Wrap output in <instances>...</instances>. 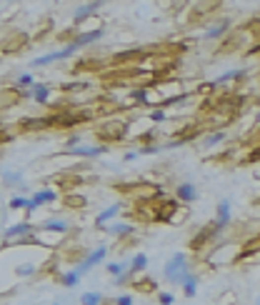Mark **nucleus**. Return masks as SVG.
Segmentation results:
<instances>
[{"label": "nucleus", "instance_id": "nucleus-14", "mask_svg": "<svg viewBox=\"0 0 260 305\" xmlns=\"http://www.w3.org/2000/svg\"><path fill=\"white\" fill-rule=\"evenodd\" d=\"M225 138H228V133H225V130H213V133L203 135L200 148H203V150H213V148H218V145L225 143Z\"/></svg>", "mask_w": 260, "mask_h": 305}, {"label": "nucleus", "instance_id": "nucleus-2", "mask_svg": "<svg viewBox=\"0 0 260 305\" xmlns=\"http://www.w3.org/2000/svg\"><path fill=\"white\" fill-rule=\"evenodd\" d=\"M230 215H233V205L228 198H220L218 208H215V220H213V228H215V235L220 238L225 233V228L230 225Z\"/></svg>", "mask_w": 260, "mask_h": 305}, {"label": "nucleus", "instance_id": "nucleus-9", "mask_svg": "<svg viewBox=\"0 0 260 305\" xmlns=\"http://www.w3.org/2000/svg\"><path fill=\"white\" fill-rule=\"evenodd\" d=\"M103 5H105V0H93V3H83V5H78L75 10H73V23L80 25L85 18H90L93 13H98Z\"/></svg>", "mask_w": 260, "mask_h": 305}, {"label": "nucleus", "instance_id": "nucleus-19", "mask_svg": "<svg viewBox=\"0 0 260 305\" xmlns=\"http://www.w3.org/2000/svg\"><path fill=\"white\" fill-rule=\"evenodd\" d=\"M148 263H150V258H148L145 253H135L130 258V275H138V273L148 270Z\"/></svg>", "mask_w": 260, "mask_h": 305}, {"label": "nucleus", "instance_id": "nucleus-34", "mask_svg": "<svg viewBox=\"0 0 260 305\" xmlns=\"http://www.w3.org/2000/svg\"><path fill=\"white\" fill-rule=\"evenodd\" d=\"M175 295L173 293H158V305H173Z\"/></svg>", "mask_w": 260, "mask_h": 305}, {"label": "nucleus", "instance_id": "nucleus-27", "mask_svg": "<svg viewBox=\"0 0 260 305\" xmlns=\"http://www.w3.org/2000/svg\"><path fill=\"white\" fill-rule=\"evenodd\" d=\"M80 305H103V293H95V290H88L80 295Z\"/></svg>", "mask_w": 260, "mask_h": 305}, {"label": "nucleus", "instance_id": "nucleus-25", "mask_svg": "<svg viewBox=\"0 0 260 305\" xmlns=\"http://www.w3.org/2000/svg\"><path fill=\"white\" fill-rule=\"evenodd\" d=\"M80 273L75 270V268H73V270H65L63 275H60V285H65V288H75L78 283H80Z\"/></svg>", "mask_w": 260, "mask_h": 305}, {"label": "nucleus", "instance_id": "nucleus-20", "mask_svg": "<svg viewBox=\"0 0 260 305\" xmlns=\"http://www.w3.org/2000/svg\"><path fill=\"white\" fill-rule=\"evenodd\" d=\"M198 283H200V278H198L195 273H190L188 278L183 280V285H180V288H183V295H185V298H195V295H198Z\"/></svg>", "mask_w": 260, "mask_h": 305}, {"label": "nucleus", "instance_id": "nucleus-40", "mask_svg": "<svg viewBox=\"0 0 260 305\" xmlns=\"http://www.w3.org/2000/svg\"><path fill=\"white\" fill-rule=\"evenodd\" d=\"M255 305H260V295H258V298H255Z\"/></svg>", "mask_w": 260, "mask_h": 305}, {"label": "nucleus", "instance_id": "nucleus-41", "mask_svg": "<svg viewBox=\"0 0 260 305\" xmlns=\"http://www.w3.org/2000/svg\"><path fill=\"white\" fill-rule=\"evenodd\" d=\"M258 203H260V198H258Z\"/></svg>", "mask_w": 260, "mask_h": 305}, {"label": "nucleus", "instance_id": "nucleus-13", "mask_svg": "<svg viewBox=\"0 0 260 305\" xmlns=\"http://www.w3.org/2000/svg\"><path fill=\"white\" fill-rule=\"evenodd\" d=\"M25 98L33 100V103H38V105H48V100H50V85L48 83H35V88L28 90Z\"/></svg>", "mask_w": 260, "mask_h": 305}, {"label": "nucleus", "instance_id": "nucleus-15", "mask_svg": "<svg viewBox=\"0 0 260 305\" xmlns=\"http://www.w3.org/2000/svg\"><path fill=\"white\" fill-rule=\"evenodd\" d=\"M30 198L43 208V205H50V203L58 200V190H53V188H40V190H35V193H33Z\"/></svg>", "mask_w": 260, "mask_h": 305}, {"label": "nucleus", "instance_id": "nucleus-28", "mask_svg": "<svg viewBox=\"0 0 260 305\" xmlns=\"http://www.w3.org/2000/svg\"><path fill=\"white\" fill-rule=\"evenodd\" d=\"M58 183H60V185H63L65 190H68V193H70L73 188H75V185H83L85 180H83V178H78V175H63V178H60Z\"/></svg>", "mask_w": 260, "mask_h": 305}, {"label": "nucleus", "instance_id": "nucleus-11", "mask_svg": "<svg viewBox=\"0 0 260 305\" xmlns=\"http://www.w3.org/2000/svg\"><path fill=\"white\" fill-rule=\"evenodd\" d=\"M125 208V203L123 200H118V203H113V205H108L105 210H100L98 215H95V228L100 230V228H105V225H110V220H113L120 210Z\"/></svg>", "mask_w": 260, "mask_h": 305}, {"label": "nucleus", "instance_id": "nucleus-39", "mask_svg": "<svg viewBox=\"0 0 260 305\" xmlns=\"http://www.w3.org/2000/svg\"><path fill=\"white\" fill-rule=\"evenodd\" d=\"M53 305H65V303L63 300H53Z\"/></svg>", "mask_w": 260, "mask_h": 305}, {"label": "nucleus", "instance_id": "nucleus-30", "mask_svg": "<svg viewBox=\"0 0 260 305\" xmlns=\"http://www.w3.org/2000/svg\"><path fill=\"white\" fill-rule=\"evenodd\" d=\"M35 273H38V268H35L33 263H23V265H18V268H15V275L18 278H30Z\"/></svg>", "mask_w": 260, "mask_h": 305}, {"label": "nucleus", "instance_id": "nucleus-7", "mask_svg": "<svg viewBox=\"0 0 260 305\" xmlns=\"http://www.w3.org/2000/svg\"><path fill=\"white\" fill-rule=\"evenodd\" d=\"M175 200H178V203H185V205L195 203V200H198V188H195V183H193V180L180 183V185L175 188Z\"/></svg>", "mask_w": 260, "mask_h": 305}, {"label": "nucleus", "instance_id": "nucleus-29", "mask_svg": "<svg viewBox=\"0 0 260 305\" xmlns=\"http://www.w3.org/2000/svg\"><path fill=\"white\" fill-rule=\"evenodd\" d=\"M28 203H30V198H25V195H15V198L8 200V210H28Z\"/></svg>", "mask_w": 260, "mask_h": 305}, {"label": "nucleus", "instance_id": "nucleus-10", "mask_svg": "<svg viewBox=\"0 0 260 305\" xmlns=\"http://www.w3.org/2000/svg\"><path fill=\"white\" fill-rule=\"evenodd\" d=\"M38 230H48V233H58V235H65L73 230V223L70 220H60V218H48L38 225Z\"/></svg>", "mask_w": 260, "mask_h": 305}, {"label": "nucleus", "instance_id": "nucleus-1", "mask_svg": "<svg viewBox=\"0 0 260 305\" xmlns=\"http://www.w3.org/2000/svg\"><path fill=\"white\" fill-rule=\"evenodd\" d=\"M193 270H190V258L188 253H175L168 263H165V268H163V275L170 285H183V280L188 278Z\"/></svg>", "mask_w": 260, "mask_h": 305}, {"label": "nucleus", "instance_id": "nucleus-3", "mask_svg": "<svg viewBox=\"0 0 260 305\" xmlns=\"http://www.w3.org/2000/svg\"><path fill=\"white\" fill-rule=\"evenodd\" d=\"M33 230H38V228H35L30 220H23V223H15V225H8L5 230H3V240H5V248L15 240V238H30L33 235Z\"/></svg>", "mask_w": 260, "mask_h": 305}, {"label": "nucleus", "instance_id": "nucleus-33", "mask_svg": "<svg viewBox=\"0 0 260 305\" xmlns=\"http://www.w3.org/2000/svg\"><path fill=\"white\" fill-rule=\"evenodd\" d=\"M138 152H140V155H158V152H163V145H158V143H153V145H140Z\"/></svg>", "mask_w": 260, "mask_h": 305}, {"label": "nucleus", "instance_id": "nucleus-23", "mask_svg": "<svg viewBox=\"0 0 260 305\" xmlns=\"http://www.w3.org/2000/svg\"><path fill=\"white\" fill-rule=\"evenodd\" d=\"M35 83H38V80L33 78V73H20L18 78H15V88H18V90H23V93L33 90V88H35Z\"/></svg>", "mask_w": 260, "mask_h": 305}, {"label": "nucleus", "instance_id": "nucleus-17", "mask_svg": "<svg viewBox=\"0 0 260 305\" xmlns=\"http://www.w3.org/2000/svg\"><path fill=\"white\" fill-rule=\"evenodd\" d=\"M248 75V70H243V68H235V70H228V73H223V75H218L215 78V85H230V83H235V80H240V78H245Z\"/></svg>", "mask_w": 260, "mask_h": 305}, {"label": "nucleus", "instance_id": "nucleus-18", "mask_svg": "<svg viewBox=\"0 0 260 305\" xmlns=\"http://www.w3.org/2000/svg\"><path fill=\"white\" fill-rule=\"evenodd\" d=\"M228 30H230V20H220V23L205 28V40H215V38H223Z\"/></svg>", "mask_w": 260, "mask_h": 305}, {"label": "nucleus", "instance_id": "nucleus-36", "mask_svg": "<svg viewBox=\"0 0 260 305\" xmlns=\"http://www.w3.org/2000/svg\"><path fill=\"white\" fill-rule=\"evenodd\" d=\"M138 155H140V152H138V150H128V152H125V155H123V160H125V163H130V160H135Z\"/></svg>", "mask_w": 260, "mask_h": 305}, {"label": "nucleus", "instance_id": "nucleus-4", "mask_svg": "<svg viewBox=\"0 0 260 305\" xmlns=\"http://www.w3.org/2000/svg\"><path fill=\"white\" fill-rule=\"evenodd\" d=\"M105 258H108V248H105V245H98L93 253H88V255H85V258L75 265V270H78L80 275H85L88 270H93V268H95V265H100Z\"/></svg>", "mask_w": 260, "mask_h": 305}, {"label": "nucleus", "instance_id": "nucleus-35", "mask_svg": "<svg viewBox=\"0 0 260 305\" xmlns=\"http://www.w3.org/2000/svg\"><path fill=\"white\" fill-rule=\"evenodd\" d=\"M115 305H133V295H128V293L118 295V298H115Z\"/></svg>", "mask_w": 260, "mask_h": 305}, {"label": "nucleus", "instance_id": "nucleus-32", "mask_svg": "<svg viewBox=\"0 0 260 305\" xmlns=\"http://www.w3.org/2000/svg\"><path fill=\"white\" fill-rule=\"evenodd\" d=\"M65 205L68 208H85V200L80 198V195H75V193H65Z\"/></svg>", "mask_w": 260, "mask_h": 305}, {"label": "nucleus", "instance_id": "nucleus-21", "mask_svg": "<svg viewBox=\"0 0 260 305\" xmlns=\"http://www.w3.org/2000/svg\"><path fill=\"white\" fill-rule=\"evenodd\" d=\"M20 128H23V130H40V128H50V118H23Z\"/></svg>", "mask_w": 260, "mask_h": 305}, {"label": "nucleus", "instance_id": "nucleus-12", "mask_svg": "<svg viewBox=\"0 0 260 305\" xmlns=\"http://www.w3.org/2000/svg\"><path fill=\"white\" fill-rule=\"evenodd\" d=\"M100 230L105 233V235H113V238H130L133 235V225L130 223H110V225H105V228H100Z\"/></svg>", "mask_w": 260, "mask_h": 305}, {"label": "nucleus", "instance_id": "nucleus-16", "mask_svg": "<svg viewBox=\"0 0 260 305\" xmlns=\"http://www.w3.org/2000/svg\"><path fill=\"white\" fill-rule=\"evenodd\" d=\"M123 135H125V125H123V123H108V125L100 130V138H110L113 143L123 140Z\"/></svg>", "mask_w": 260, "mask_h": 305}, {"label": "nucleus", "instance_id": "nucleus-26", "mask_svg": "<svg viewBox=\"0 0 260 305\" xmlns=\"http://www.w3.org/2000/svg\"><path fill=\"white\" fill-rule=\"evenodd\" d=\"M128 98H130V100H135L138 105H150V103H153V100H150V93H148L145 88H135V90H130V93H128Z\"/></svg>", "mask_w": 260, "mask_h": 305}, {"label": "nucleus", "instance_id": "nucleus-5", "mask_svg": "<svg viewBox=\"0 0 260 305\" xmlns=\"http://www.w3.org/2000/svg\"><path fill=\"white\" fill-rule=\"evenodd\" d=\"M108 150H110L108 145H93V143H83V145H78L75 150L65 152V155H73V158H88V160H93V158H100V155H105Z\"/></svg>", "mask_w": 260, "mask_h": 305}, {"label": "nucleus", "instance_id": "nucleus-22", "mask_svg": "<svg viewBox=\"0 0 260 305\" xmlns=\"http://www.w3.org/2000/svg\"><path fill=\"white\" fill-rule=\"evenodd\" d=\"M23 183H25V180H23V173L10 170V168L3 170V185H5V188H18V185H23Z\"/></svg>", "mask_w": 260, "mask_h": 305}, {"label": "nucleus", "instance_id": "nucleus-37", "mask_svg": "<svg viewBox=\"0 0 260 305\" xmlns=\"http://www.w3.org/2000/svg\"><path fill=\"white\" fill-rule=\"evenodd\" d=\"M35 210H40V205H38V203H35V200L30 198V203H28V210H25V213H28V215H33Z\"/></svg>", "mask_w": 260, "mask_h": 305}, {"label": "nucleus", "instance_id": "nucleus-8", "mask_svg": "<svg viewBox=\"0 0 260 305\" xmlns=\"http://www.w3.org/2000/svg\"><path fill=\"white\" fill-rule=\"evenodd\" d=\"M103 35H105V30H103V28H93V30H88V33H78V35H73L68 43H75V45H78V50H83V48L93 45L95 40H100Z\"/></svg>", "mask_w": 260, "mask_h": 305}, {"label": "nucleus", "instance_id": "nucleus-38", "mask_svg": "<svg viewBox=\"0 0 260 305\" xmlns=\"http://www.w3.org/2000/svg\"><path fill=\"white\" fill-rule=\"evenodd\" d=\"M15 190H18V195H25V198H28V193H30V188H28V183H23V185H18Z\"/></svg>", "mask_w": 260, "mask_h": 305}, {"label": "nucleus", "instance_id": "nucleus-24", "mask_svg": "<svg viewBox=\"0 0 260 305\" xmlns=\"http://www.w3.org/2000/svg\"><path fill=\"white\" fill-rule=\"evenodd\" d=\"M108 273L113 278H120L125 273H130V260H120V263H108Z\"/></svg>", "mask_w": 260, "mask_h": 305}, {"label": "nucleus", "instance_id": "nucleus-6", "mask_svg": "<svg viewBox=\"0 0 260 305\" xmlns=\"http://www.w3.org/2000/svg\"><path fill=\"white\" fill-rule=\"evenodd\" d=\"M218 235H215V228H213V223H208V225H203L200 230L193 235V240H190V250L193 253H198V250H203L210 240H215Z\"/></svg>", "mask_w": 260, "mask_h": 305}, {"label": "nucleus", "instance_id": "nucleus-31", "mask_svg": "<svg viewBox=\"0 0 260 305\" xmlns=\"http://www.w3.org/2000/svg\"><path fill=\"white\" fill-rule=\"evenodd\" d=\"M148 120L155 123V125H160V123H165V120H168V113H165L163 108H155V110L148 113Z\"/></svg>", "mask_w": 260, "mask_h": 305}]
</instances>
